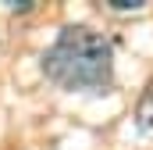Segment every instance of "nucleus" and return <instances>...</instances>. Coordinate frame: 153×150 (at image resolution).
I'll list each match as a JSON object with an SVG mask.
<instances>
[{"mask_svg": "<svg viewBox=\"0 0 153 150\" xmlns=\"http://www.w3.org/2000/svg\"><path fill=\"white\" fill-rule=\"evenodd\" d=\"M146 0H111V7H117V11H139Z\"/></svg>", "mask_w": 153, "mask_h": 150, "instance_id": "3", "label": "nucleus"}, {"mask_svg": "<svg viewBox=\"0 0 153 150\" xmlns=\"http://www.w3.org/2000/svg\"><path fill=\"white\" fill-rule=\"evenodd\" d=\"M43 75L53 86L71 89V93L107 89L114 82V50L100 32L85 25H68L43 54Z\"/></svg>", "mask_w": 153, "mask_h": 150, "instance_id": "1", "label": "nucleus"}, {"mask_svg": "<svg viewBox=\"0 0 153 150\" xmlns=\"http://www.w3.org/2000/svg\"><path fill=\"white\" fill-rule=\"evenodd\" d=\"M135 125L143 136H153V79L146 82V89L139 93V104H135Z\"/></svg>", "mask_w": 153, "mask_h": 150, "instance_id": "2", "label": "nucleus"}]
</instances>
